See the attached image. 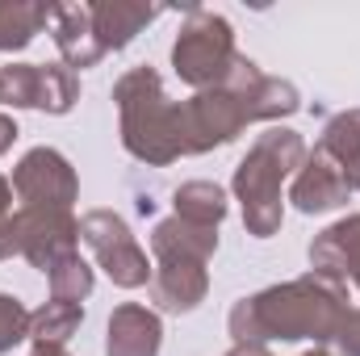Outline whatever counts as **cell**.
I'll list each match as a JSON object with an SVG mask.
<instances>
[{
  "mask_svg": "<svg viewBox=\"0 0 360 356\" xmlns=\"http://www.w3.org/2000/svg\"><path fill=\"white\" fill-rule=\"evenodd\" d=\"M348 310H352L348 306V285L310 268L306 276H293L285 285H269L252 298H239L231 306L226 327H231L235 344H256V348H264L269 340L327 344Z\"/></svg>",
  "mask_w": 360,
  "mask_h": 356,
  "instance_id": "cell-1",
  "label": "cell"
},
{
  "mask_svg": "<svg viewBox=\"0 0 360 356\" xmlns=\"http://www.w3.org/2000/svg\"><path fill=\"white\" fill-rule=\"evenodd\" d=\"M113 101L122 113V147L151 164H176L184 155L180 143V101H168L164 80L155 76V68H130L117 84H113Z\"/></svg>",
  "mask_w": 360,
  "mask_h": 356,
  "instance_id": "cell-2",
  "label": "cell"
},
{
  "mask_svg": "<svg viewBox=\"0 0 360 356\" xmlns=\"http://www.w3.org/2000/svg\"><path fill=\"white\" fill-rule=\"evenodd\" d=\"M302 160H306V143L289 126H269L252 143V151L239 160L231 189H235V197L243 205L248 235L272 239L281 231V218H285L281 214V180L289 177V172H297Z\"/></svg>",
  "mask_w": 360,
  "mask_h": 356,
  "instance_id": "cell-3",
  "label": "cell"
},
{
  "mask_svg": "<svg viewBox=\"0 0 360 356\" xmlns=\"http://www.w3.org/2000/svg\"><path fill=\"white\" fill-rule=\"evenodd\" d=\"M256 76H260V68L239 55L218 89H205L197 96H188V101H180L184 155H201V151H214V147H226L231 139H239V130L252 122L248 89L256 84Z\"/></svg>",
  "mask_w": 360,
  "mask_h": 356,
  "instance_id": "cell-4",
  "label": "cell"
},
{
  "mask_svg": "<svg viewBox=\"0 0 360 356\" xmlns=\"http://www.w3.org/2000/svg\"><path fill=\"white\" fill-rule=\"evenodd\" d=\"M239 51H235V30L226 17L210 13V8H188V21L180 25L176 46H172V68L184 84L197 92L218 89L226 80V72L235 68Z\"/></svg>",
  "mask_w": 360,
  "mask_h": 356,
  "instance_id": "cell-5",
  "label": "cell"
},
{
  "mask_svg": "<svg viewBox=\"0 0 360 356\" xmlns=\"http://www.w3.org/2000/svg\"><path fill=\"white\" fill-rule=\"evenodd\" d=\"M80 239L92 248L96 265L109 272L113 285L122 289H139V285H151V272L147 265V252L139 248V239L130 235L126 218L113 214V210H89L80 218Z\"/></svg>",
  "mask_w": 360,
  "mask_h": 356,
  "instance_id": "cell-6",
  "label": "cell"
},
{
  "mask_svg": "<svg viewBox=\"0 0 360 356\" xmlns=\"http://www.w3.org/2000/svg\"><path fill=\"white\" fill-rule=\"evenodd\" d=\"M13 193L21 197V210H72L80 180L55 147H34L13 168Z\"/></svg>",
  "mask_w": 360,
  "mask_h": 356,
  "instance_id": "cell-7",
  "label": "cell"
},
{
  "mask_svg": "<svg viewBox=\"0 0 360 356\" xmlns=\"http://www.w3.org/2000/svg\"><path fill=\"white\" fill-rule=\"evenodd\" d=\"M17 239L30 265L51 272L59 260L76 256L80 222L72 218V210H17Z\"/></svg>",
  "mask_w": 360,
  "mask_h": 356,
  "instance_id": "cell-8",
  "label": "cell"
},
{
  "mask_svg": "<svg viewBox=\"0 0 360 356\" xmlns=\"http://www.w3.org/2000/svg\"><path fill=\"white\" fill-rule=\"evenodd\" d=\"M348 180L344 172L335 168V160L327 155V151H306V160H302V168L293 172V184H289V201L302 210V214H327V210H335V205H344L348 201Z\"/></svg>",
  "mask_w": 360,
  "mask_h": 356,
  "instance_id": "cell-9",
  "label": "cell"
},
{
  "mask_svg": "<svg viewBox=\"0 0 360 356\" xmlns=\"http://www.w3.org/2000/svg\"><path fill=\"white\" fill-rule=\"evenodd\" d=\"M160 344H164V323L155 310L139 302H122L109 314L105 356H160Z\"/></svg>",
  "mask_w": 360,
  "mask_h": 356,
  "instance_id": "cell-10",
  "label": "cell"
},
{
  "mask_svg": "<svg viewBox=\"0 0 360 356\" xmlns=\"http://www.w3.org/2000/svg\"><path fill=\"white\" fill-rule=\"evenodd\" d=\"M210 293V272L193 260H164L151 272V302L168 314H188L205 302Z\"/></svg>",
  "mask_w": 360,
  "mask_h": 356,
  "instance_id": "cell-11",
  "label": "cell"
},
{
  "mask_svg": "<svg viewBox=\"0 0 360 356\" xmlns=\"http://www.w3.org/2000/svg\"><path fill=\"white\" fill-rule=\"evenodd\" d=\"M310 268L335 281H356L360 285V214L340 218L310 243Z\"/></svg>",
  "mask_w": 360,
  "mask_h": 356,
  "instance_id": "cell-12",
  "label": "cell"
},
{
  "mask_svg": "<svg viewBox=\"0 0 360 356\" xmlns=\"http://www.w3.org/2000/svg\"><path fill=\"white\" fill-rule=\"evenodd\" d=\"M51 38L63 55V68H96L105 59V46L96 42V30H92V8L89 4H59L55 8V21H51Z\"/></svg>",
  "mask_w": 360,
  "mask_h": 356,
  "instance_id": "cell-13",
  "label": "cell"
},
{
  "mask_svg": "<svg viewBox=\"0 0 360 356\" xmlns=\"http://www.w3.org/2000/svg\"><path fill=\"white\" fill-rule=\"evenodd\" d=\"M218 248V227H201V222H184V218H164L155 222L151 231V256L155 265L164 260H193V265H205Z\"/></svg>",
  "mask_w": 360,
  "mask_h": 356,
  "instance_id": "cell-14",
  "label": "cell"
},
{
  "mask_svg": "<svg viewBox=\"0 0 360 356\" xmlns=\"http://www.w3.org/2000/svg\"><path fill=\"white\" fill-rule=\"evenodd\" d=\"M92 8V30H96V42L109 51H122L134 42V34L143 25H151L164 8L155 4H134V0H101V4H89Z\"/></svg>",
  "mask_w": 360,
  "mask_h": 356,
  "instance_id": "cell-15",
  "label": "cell"
},
{
  "mask_svg": "<svg viewBox=\"0 0 360 356\" xmlns=\"http://www.w3.org/2000/svg\"><path fill=\"white\" fill-rule=\"evenodd\" d=\"M319 151H327V155L335 160V168L344 172L348 189L360 193V122H356V109H344V113H335V117L323 126Z\"/></svg>",
  "mask_w": 360,
  "mask_h": 356,
  "instance_id": "cell-16",
  "label": "cell"
},
{
  "mask_svg": "<svg viewBox=\"0 0 360 356\" xmlns=\"http://www.w3.org/2000/svg\"><path fill=\"white\" fill-rule=\"evenodd\" d=\"M59 4H30V0H0V51H21L34 42L42 25L55 21Z\"/></svg>",
  "mask_w": 360,
  "mask_h": 356,
  "instance_id": "cell-17",
  "label": "cell"
},
{
  "mask_svg": "<svg viewBox=\"0 0 360 356\" xmlns=\"http://www.w3.org/2000/svg\"><path fill=\"white\" fill-rule=\"evenodd\" d=\"M84 323V306H76V302H46V306H38L34 314H30V340L38 344V348H63L72 336H76V327Z\"/></svg>",
  "mask_w": 360,
  "mask_h": 356,
  "instance_id": "cell-18",
  "label": "cell"
},
{
  "mask_svg": "<svg viewBox=\"0 0 360 356\" xmlns=\"http://www.w3.org/2000/svg\"><path fill=\"white\" fill-rule=\"evenodd\" d=\"M176 218L184 222H201V227H218L226 218V193L214 180H188L172 193Z\"/></svg>",
  "mask_w": 360,
  "mask_h": 356,
  "instance_id": "cell-19",
  "label": "cell"
},
{
  "mask_svg": "<svg viewBox=\"0 0 360 356\" xmlns=\"http://www.w3.org/2000/svg\"><path fill=\"white\" fill-rule=\"evenodd\" d=\"M80 101V80L63 63H38V109L46 113H68Z\"/></svg>",
  "mask_w": 360,
  "mask_h": 356,
  "instance_id": "cell-20",
  "label": "cell"
},
{
  "mask_svg": "<svg viewBox=\"0 0 360 356\" xmlns=\"http://www.w3.org/2000/svg\"><path fill=\"white\" fill-rule=\"evenodd\" d=\"M46 281H51V298H55V302H76V306H84V298H89L92 285H96V276H92V268L80 260V252L68 256V260H59V265L46 272Z\"/></svg>",
  "mask_w": 360,
  "mask_h": 356,
  "instance_id": "cell-21",
  "label": "cell"
},
{
  "mask_svg": "<svg viewBox=\"0 0 360 356\" xmlns=\"http://www.w3.org/2000/svg\"><path fill=\"white\" fill-rule=\"evenodd\" d=\"M0 105L38 109V63H8V68H0Z\"/></svg>",
  "mask_w": 360,
  "mask_h": 356,
  "instance_id": "cell-22",
  "label": "cell"
},
{
  "mask_svg": "<svg viewBox=\"0 0 360 356\" xmlns=\"http://www.w3.org/2000/svg\"><path fill=\"white\" fill-rule=\"evenodd\" d=\"M21 340H30V310L13 293H0V356L13 352Z\"/></svg>",
  "mask_w": 360,
  "mask_h": 356,
  "instance_id": "cell-23",
  "label": "cell"
},
{
  "mask_svg": "<svg viewBox=\"0 0 360 356\" xmlns=\"http://www.w3.org/2000/svg\"><path fill=\"white\" fill-rule=\"evenodd\" d=\"M21 256V239H17V214H13V184L0 177V260Z\"/></svg>",
  "mask_w": 360,
  "mask_h": 356,
  "instance_id": "cell-24",
  "label": "cell"
},
{
  "mask_svg": "<svg viewBox=\"0 0 360 356\" xmlns=\"http://www.w3.org/2000/svg\"><path fill=\"white\" fill-rule=\"evenodd\" d=\"M327 356H360V310L344 314V323L327 340Z\"/></svg>",
  "mask_w": 360,
  "mask_h": 356,
  "instance_id": "cell-25",
  "label": "cell"
},
{
  "mask_svg": "<svg viewBox=\"0 0 360 356\" xmlns=\"http://www.w3.org/2000/svg\"><path fill=\"white\" fill-rule=\"evenodd\" d=\"M17 134H21V130H17V122H13L8 113H0V155L17 143Z\"/></svg>",
  "mask_w": 360,
  "mask_h": 356,
  "instance_id": "cell-26",
  "label": "cell"
},
{
  "mask_svg": "<svg viewBox=\"0 0 360 356\" xmlns=\"http://www.w3.org/2000/svg\"><path fill=\"white\" fill-rule=\"evenodd\" d=\"M226 356H272L269 348H256V344H235ZM302 356H327V348H314V352H302Z\"/></svg>",
  "mask_w": 360,
  "mask_h": 356,
  "instance_id": "cell-27",
  "label": "cell"
},
{
  "mask_svg": "<svg viewBox=\"0 0 360 356\" xmlns=\"http://www.w3.org/2000/svg\"><path fill=\"white\" fill-rule=\"evenodd\" d=\"M30 356H68V352H63V348H34Z\"/></svg>",
  "mask_w": 360,
  "mask_h": 356,
  "instance_id": "cell-28",
  "label": "cell"
},
{
  "mask_svg": "<svg viewBox=\"0 0 360 356\" xmlns=\"http://www.w3.org/2000/svg\"><path fill=\"white\" fill-rule=\"evenodd\" d=\"M356 122H360V109H356Z\"/></svg>",
  "mask_w": 360,
  "mask_h": 356,
  "instance_id": "cell-29",
  "label": "cell"
}]
</instances>
